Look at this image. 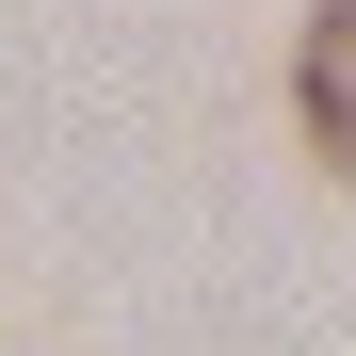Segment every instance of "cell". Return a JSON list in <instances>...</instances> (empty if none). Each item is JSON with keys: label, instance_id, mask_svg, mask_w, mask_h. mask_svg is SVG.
I'll return each instance as SVG.
<instances>
[{"label": "cell", "instance_id": "1", "mask_svg": "<svg viewBox=\"0 0 356 356\" xmlns=\"http://www.w3.org/2000/svg\"><path fill=\"white\" fill-rule=\"evenodd\" d=\"M291 113H308V146L356 178V0L308 17V49H291Z\"/></svg>", "mask_w": 356, "mask_h": 356}]
</instances>
